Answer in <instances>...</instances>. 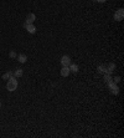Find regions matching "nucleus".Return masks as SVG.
<instances>
[{
    "instance_id": "1",
    "label": "nucleus",
    "mask_w": 124,
    "mask_h": 138,
    "mask_svg": "<svg viewBox=\"0 0 124 138\" xmlns=\"http://www.w3.org/2000/svg\"><path fill=\"white\" fill-rule=\"evenodd\" d=\"M16 88H18V78L12 75L9 80H8V83H6V90L10 91V92H12V91H15Z\"/></svg>"
},
{
    "instance_id": "2",
    "label": "nucleus",
    "mask_w": 124,
    "mask_h": 138,
    "mask_svg": "<svg viewBox=\"0 0 124 138\" xmlns=\"http://www.w3.org/2000/svg\"><path fill=\"white\" fill-rule=\"evenodd\" d=\"M107 85H108L109 90L112 91V93H113V95H118V93H119V87L117 86V83H115V82H113V80H112V81H109V82L107 83Z\"/></svg>"
},
{
    "instance_id": "3",
    "label": "nucleus",
    "mask_w": 124,
    "mask_h": 138,
    "mask_svg": "<svg viewBox=\"0 0 124 138\" xmlns=\"http://www.w3.org/2000/svg\"><path fill=\"white\" fill-rule=\"evenodd\" d=\"M124 18V9H118L114 14V20L117 21H122Z\"/></svg>"
},
{
    "instance_id": "4",
    "label": "nucleus",
    "mask_w": 124,
    "mask_h": 138,
    "mask_svg": "<svg viewBox=\"0 0 124 138\" xmlns=\"http://www.w3.org/2000/svg\"><path fill=\"white\" fill-rule=\"evenodd\" d=\"M36 20V15L34 13H29L26 15V20H25V24H34Z\"/></svg>"
},
{
    "instance_id": "5",
    "label": "nucleus",
    "mask_w": 124,
    "mask_h": 138,
    "mask_svg": "<svg viewBox=\"0 0 124 138\" xmlns=\"http://www.w3.org/2000/svg\"><path fill=\"white\" fill-rule=\"evenodd\" d=\"M24 28L27 30V32H29V34H35V32H36V30H37L36 26H35L34 24H24Z\"/></svg>"
},
{
    "instance_id": "6",
    "label": "nucleus",
    "mask_w": 124,
    "mask_h": 138,
    "mask_svg": "<svg viewBox=\"0 0 124 138\" xmlns=\"http://www.w3.org/2000/svg\"><path fill=\"white\" fill-rule=\"evenodd\" d=\"M61 65L62 66H70V64H71V57L68 55H65V56H62L61 57Z\"/></svg>"
},
{
    "instance_id": "7",
    "label": "nucleus",
    "mask_w": 124,
    "mask_h": 138,
    "mask_svg": "<svg viewBox=\"0 0 124 138\" xmlns=\"http://www.w3.org/2000/svg\"><path fill=\"white\" fill-rule=\"evenodd\" d=\"M70 72H71V71H70V67H68V66H63V67L61 68V76H62V77H67V76L70 75Z\"/></svg>"
},
{
    "instance_id": "8",
    "label": "nucleus",
    "mask_w": 124,
    "mask_h": 138,
    "mask_svg": "<svg viewBox=\"0 0 124 138\" xmlns=\"http://www.w3.org/2000/svg\"><path fill=\"white\" fill-rule=\"evenodd\" d=\"M18 61H19L20 64H25L26 61H27V56L25 55V54H20V55H18Z\"/></svg>"
},
{
    "instance_id": "9",
    "label": "nucleus",
    "mask_w": 124,
    "mask_h": 138,
    "mask_svg": "<svg viewBox=\"0 0 124 138\" xmlns=\"http://www.w3.org/2000/svg\"><path fill=\"white\" fill-rule=\"evenodd\" d=\"M114 68H115V64H113V62H112V64H109L107 67H105V74H111V75H112V72L114 71Z\"/></svg>"
},
{
    "instance_id": "10",
    "label": "nucleus",
    "mask_w": 124,
    "mask_h": 138,
    "mask_svg": "<svg viewBox=\"0 0 124 138\" xmlns=\"http://www.w3.org/2000/svg\"><path fill=\"white\" fill-rule=\"evenodd\" d=\"M12 74H14V76H15L16 78H19V77H21V76L24 75V70H22V68H16Z\"/></svg>"
},
{
    "instance_id": "11",
    "label": "nucleus",
    "mask_w": 124,
    "mask_h": 138,
    "mask_svg": "<svg viewBox=\"0 0 124 138\" xmlns=\"http://www.w3.org/2000/svg\"><path fill=\"white\" fill-rule=\"evenodd\" d=\"M68 67H70V71H72V72H78V70H79L78 65H77V64H72V62L70 64Z\"/></svg>"
},
{
    "instance_id": "12",
    "label": "nucleus",
    "mask_w": 124,
    "mask_h": 138,
    "mask_svg": "<svg viewBox=\"0 0 124 138\" xmlns=\"http://www.w3.org/2000/svg\"><path fill=\"white\" fill-rule=\"evenodd\" d=\"M105 67H107L105 65H99L97 70H98V72H99V74H105Z\"/></svg>"
},
{
    "instance_id": "13",
    "label": "nucleus",
    "mask_w": 124,
    "mask_h": 138,
    "mask_svg": "<svg viewBox=\"0 0 124 138\" xmlns=\"http://www.w3.org/2000/svg\"><path fill=\"white\" fill-rule=\"evenodd\" d=\"M12 72H10V71H8V72H5V74L3 75V80H9L10 77H11V76H12Z\"/></svg>"
},
{
    "instance_id": "14",
    "label": "nucleus",
    "mask_w": 124,
    "mask_h": 138,
    "mask_svg": "<svg viewBox=\"0 0 124 138\" xmlns=\"http://www.w3.org/2000/svg\"><path fill=\"white\" fill-rule=\"evenodd\" d=\"M104 80L105 82L108 83L109 81H112V76H111V74H104Z\"/></svg>"
},
{
    "instance_id": "15",
    "label": "nucleus",
    "mask_w": 124,
    "mask_h": 138,
    "mask_svg": "<svg viewBox=\"0 0 124 138\" xmlns=\"http://www.w3.org/2000/svg\"><path fill=\"white\" fill-rule=\"evenodd\" d=\"M9 56H10V59H16V57H18V54H16L15 51H10Z\"/></svg>"
},
{
    "instance_id": "16",
    "label": "nucleus",
    "mask_w": 124,
    "mask_h": 138,
    "mask_svg": "<svg viewBox=\"0 0 124 138\" xmlns=\"http://www.w3.org/2000/svg\"><path fill=\"white\" fill-rule=\"evenodd\" d=\"M119 81H120V77H119V76H117V77L113 78V82H115V83H118Z\"/></svg>"
},
{
    "instance_id": "17",
    "label": "nucleus",
    "mask_w": 124,
    "mask_h": 138,
    "mask_svg": "<svg viewBox=\"0 0 124 138\" xmlns=\"http://www.w3.org/2000/svg\"><path fill=\"white\" fill-rule=\"evenodd\" d=\"M95 1H98V3H104L105 0H95Z\"/></svg>"
},
{
    "instance_id": "18",
    "label": "nucleus",
    "mask_w": 124,
    "mask_h": 138,
    "mask_svg": "<svg viewBox=\"0 0 124 138\" xmlns=\"http://www.w3.org/2000/svg\"><path fill=\"white\" fill-rule=\"evenodd\" d=\"M0 108H1V102H0Z\"/></svg>"
}]
</instances>
